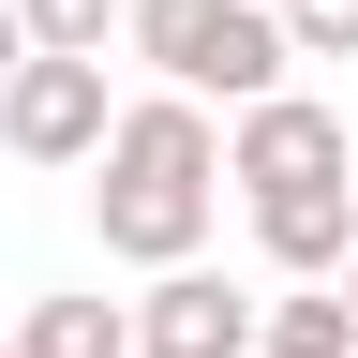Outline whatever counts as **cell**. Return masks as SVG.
Here are the masks:
<instances>
[{
  "instance_id": "obj_5",
  "label": "cell",
  "mask_w": 358,
  "mask_h": 358,
  "mask_svg": "<svg viewBox=\"0 0 358 358\" xmlns=\"http://www.w3.org/2000/svg\"><path fill=\"white\" fill-rule=\"evenodd\" d=\"M134 358H254V299L224 268H150V299H120Z\"/></svg>"
},
{
  "instance_id": "obj_13",
  "label": "cell",
  "mask_w": 358,
  "mask_h": 358,
  "mask_svg": "<svg viewBox=\"0 0 358 358\" xmlns=\"http://www.w3.org/2000/svg\"><path fill=\"white\" fill-rule=\"evenodd\" d=\"M268 15H284V0H268Z\"/></svg>"
},
{
  "instance_id": "obj_2",
  "label": "cell",
  "mask_w": 358,
  "mask_h": 358,
  "mask_svg": "<svg viewBox=\"0 0 358 358\" xmlns=\"http://www.w3.org/2000/svg\"><path fill=\"white\" fill-rule=\"evenodd\" d=\"M120 45L179 90V105H224V120H239V105H268V90L299 75L268 0H120Z\"/></svg>"
},
{
  "instance_id": "obj_14",
  "label": "cell",
  "mask_w": 358,
  "mask_h": 358,
  "mask_svg": "<svg viewBox=\"0 0 358 358\" xmlns=\"http://www.w3.org/2000/svg\"><path fill=\"white\" fill-rule=\"evenodd\" d=\"M0 358H15V343H0Z\"/></svg>"
},
{
  "instance_id": "obj_8",
  "label": "cell",
  "mask_w": 358,
  "mask_h": 358,
  "mask_svg": "<svg viewBox=\"0 0 358 358\" xmlns=\"http://www.w3.org/2000/svg\"><path fill=\"white\" fill-rule=\"evenodd\" d=\"M15 358H134V329H120V299H30Z\"/></svg>"
},
{
  "instance_id": "obj_9",
  "label": "cell",
  "mask_w": 358,
  "mask_h": 358,
  "mask_svg": "<svg viewBox=\"0 0 358 358\" xmlns=\"http://www.w3.org/2000/svg\"><path fill=\"white\" fill-rule=\"evenodd\" d=\"M105 30H120V0H15L30 60H105Z\"/></svg>"
},
{
  "instance_id": "obj_4",
  "label": "cell",
  "mask_w": 358,
  "mask_h": 358,
  "mask_svg": "<svg viewBox=\"0 0 358 358\" xmlns=\"http://www.w3.org/2000/svg\"><path fill=\"white\" fill-rule=\"evenodd\" d=\"M0 150L15 164H90L105 150V60H15L0 75Z\"/></svg>"
},
{
  "instance_id": "obj_12",
  "label": "cell",
  "mask_w": 358,
  "mask_h": 358,
  "mask_svg": "<svg viewBox=\"0 0 358 358\" xmlns=\"http://www.w3.org/2000/svg\"><path fill=\"white\" fill-rule=\"evenodd\" d=\"M329 284H343V313H358V254H343V268H329Z\"/></svg>"
},
{
  "instance_id": "obj_6",
  "label": "cell",
  "mask_w": 358,
  "mask_h": 358,
  "mask_svg": "<svg viewBox=\"0 0 358 358\" xmlns=\"http://www.w3.org/2000/svg\"><path fill=\"white\" fill-rule=\"evenodd\" d=\"M254 254L284 268V284H329L358 254V179H313V194H254Z\"/></svg>"
},
{
  "instance_id": "obj_3",
  "label": "cell",
  "mask_w": 358,
  "mask_h": 358,
  "mask_svg": "<svg viewBox=\"0 0 358 358\" xmlns=\"http://www.w3.org/2000/svg\"><path fill=\"white\" fill-rule=\"evenodd\" d=\"M224 179H239V194H313V179H358V164H343V105H313V90H268V105H239V134H224Z\"/></svg>"
},
{
  "instance_id": "obj_10",
  "label": "cell",
  "mask_w": 358,
  "mask_h": 358,
  "mask_svg": "<svg viewBox=\"0 0 358 358\" xmlns=\"http://www.w3.org/2000/svg\"><path fill=\"white\" fill-rule=\"evenodd\" d=\"M284 60H358V0H284Z\"/></svg>"
},
{
  "instance_id": "obj_7",
  "label": "cell",
  "mask_w": 358,
  "mask_h": 358,
  "mask_svg": "<svg viewBox=\"0 0 358 358\" xmlns=\"http://www.w3.org/2000/svg\"><path fill=\"white\" fill-rule=\"evenodd\" d=\"M254 358H358L343 284H284V299H254Z\"/></svg>"
},
{
  "instance_id": "obj_11",
  "label": "cell",
  "mask_w": 358,
  "mask_h": 358,
  "mask_svg": "<svg viewBox=\"0 0 358 358\" xmlns=\"http://www.w3.org/2000/svg\"><path fill=\"white\" fill-rule=\"evenodd\" d=\"M15 60H30V45H15V0H0V75H15Z\"/></svg>"
},
{
  "instance_id": "obj_1",
  "label": "cell",
  "mask_w": 358,
  "mask_h": 358,
  "mask_svg": "<svg viewBox=\"0 0 358 358\" xmlns=\"http://www.w3.org/2000/svg\"><path fill=\"white\" fill-rule=\"evenodd\" d=\"M105 179H90V224H105L120 268H194L209 209H224V134L209 105H179V90H150V105H105V150H90Z\"/></svg>"
}]
</instances>
